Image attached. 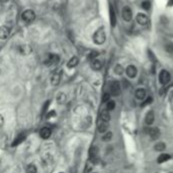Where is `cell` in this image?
<instances>
[{"label":"cell","mask_w":173,"mask_h":173,"mask_svg":"<svg viewBox=\"0 0 173 173\" xmlns=\"http://www.w3.org/2000/svg\"><path fill=\"white\" fill-rule=\"evenodd\" d=\"M106 40V34L103 28H99L93 34V42L96 45H102Z\"/></svg>","instance_id":"6da1fadb"},{"label":"cell","mask_w":173,"mask_h":173,"mask_svg":"<svg viewBox=\"0 0 173 173\" xmlns=\"http://www.w3.org/2000/svg\"><path fill=\"white\" fill-rule=\"evenodd\" d=\"M34 18H36V13H34V11L31 10V9L24 10L21 14V19L25 22L34 21Z\"/></svg>","instance_id":"7a4b0ae2"},{"label":"cell","mask_w":173,"mask_h":173,"mask_svg":"<svg viewBox=\"0 0 173 173\" xmlns=\"http://www.w3.org/2000/svg\"><path fill=\"white\" fill-rule=\"evenodd\" d=\"M171 80V75L167 70H162L159 73V81L162 85L168 84Z\"/></svg>","instance_id":"3957f363"},{"label":"cell","mask_w":173,"mask_h":173,"mask_svg":"<svg viewBox=\"0 0 173 173\" xmlns=\"http://www.w3.org/2000/svg\"><path fill=\"white\" fill-rule=\"evenodd\" d=\"M59 56L58 55H56V54H49L48 56H47V58H46V60H45V65L46 66H53V65H55V64H57L58 62H59Z\"/></svg>","instance_id":"277c9868"},{"label":"cell","mask_w":173,"mask_h":173,"mask_svg":"<svg viewBox=\"0 0 173 173\" xmlns=\"http://www.w3.org/2000/svg\"><path fill=\"white\" fill-rule=\"evenodd\" d=\"M109 91L114 96H117L120 93V84L119 81H111L109 85Z\"/></svg>","instance_id":"5b68a950"},{"label":"cell","mask_w":173,"mask_h":173,"mask_svg":"<svg viewBox=\"0 0 173 173\" xmlns=\"http://www.w3.org/2000/svg\"><path fill=\"white\" fill-rule=\"evenodd\" d=\"M122 16L123 18V21H131L132 18H133V12H132V9L130 8L129 6H125L123 8V11H122Z\"/></svg>","instance_id":"8992f818"},{"label":"cell","mask_w":173,"mask_h":173,"mask_svg":"<svg viewBox=\"0 0 173 173\" xmlns=\"http://www.w3.org/2000/svg\"><path fill=\"white\" fill-rule=\"evenodd\" d=\"M126 73L130 77V78H135L138 74V70L136 68V66L134 65H129L126 69Z\"/></svg>","instance_id":"52a82bcc"},{"label":"cell","mask_w":173,"mask_h":173,"mask_svg":"<svg viewBox=\"0 0 173 173\" xmlns=\"http://www.w3.org/2000/svg\"><path fill=\"white\" fill-rule=\"evenodd\" d=\"M136 21L139 24L141 25H146L148 24L149 19H148V16L144 13H138L137 16H136Z\"/></svg>","instance_id":"ba28073f"},{"label":"cell","mask_w":173,"mask_h":173,"mask_svg":"<svg viewBox=\"0 0 173 173\" xmlns=\"http://www.w3.org/2000/svg\"><path fill=\"white\" fill-rule=\"evenodd\" d=\"M149 136L153 141L158 140L160 137V130L158 128H151L149 130Z\"/></svg>","instance_id":"9c48e42d"},{"label":"cell","mask_w":173,"mask_h":173,"mask_svg":"<svg viewBox=\"0 0 173 173\" xmlns=\"http://www.w3.org/2000/svg\"><path fill=\"white\" fill-rule=\"evenodd\" d=\"M155 120V114L153 111H149L148 112H147L146 117H145V123L146 125L148 126H151L153 123H154Z\"/></svg>","instance_id":"30bf717a"},{"label":"cell","mask_w":173,"mask_h":173,"mask_svg":"<svg viewBox=\"0 0 173 173\" xmlns=\"http://www.w3.org/2000/svg\"><path fill=\"white\" fill-rule=\"evenodd\" d=\"M61 75H62V73L60 71L59 72H56V73L53 74V76H52V78H51L52 85L56 86V85L59 84L60 81H61Z\"/></svg>","instance_id":"8fae6325"},{"label":"cell","mask_w":173,"mask_h":173,"mask_svg":"<svg viewBox=\"0 0 173 173\" xmlns=\"http://www.w3.org/2000/svg\"><path fill=\"white\" fill-rule=\"evenodd\" d=\"M9 36V28L5 25L0 27V40H6Z\"/></svg>","instance_id":"7c38bea8"},{"label":"cell","mask_w":173,"mask_h":173,"mask_svg":"<svg viewBox=\"0 0 173 173\" xmlns=\"http://www.w3.org/2000/svg\"><path fill=\"white\" fill-rule=\"evenodd\" d=\"M109 21H111V27H115V24H117V15H115L114 7L111 5L109 6Z\"/></svg>","instance_id":"4fadbf2b"},{"label":"cell","mask_w":173,"mask_h":173,"mask_svg":"<svg viewBox=\"0 0 173 173\" xmlns=\"http://www.w3.org/2000/svg\"><path fill=\"white\" fill-rule=\"evenodd\" d=\"M18 52L21 53V55H30L33 50H31V48L28 45H21L18 47Z\"/></svg>","instance_id":"5bb4252c"},{"label":"cell","mask_w":173,"mask_h":173,"mask_svg":"<svg viewBox=\"0 0 173 173\" xmlns=\"http://www.w3.org/2000/svg\"><path fill=\"white\" fill-rule=\"evenodd\" d=\"M146 94L147 92L144 88H138L136 92H135V96H136V98H138L139 100H144L146 98Z\"/></svg>","instance_id":"9a60e30c"},{"label":"cell","mask_w":173,"mask_h":173,"mask_svg":"<svg viewBox=\"0 0 173 173\" xmlns=\"http://www.w3.org/2000/svg\"><path fill=\"white\" fill-rule=\"evenodd\" d=\"M51 134H52V131L51 129L47 128V127H45V128H43L41 131H40V136L43 139H49V138L51 137Z\"/></svg>","instance_id":"2e32d148"},{"label":"cell","mask_w":173,"mask_h":173,"mask_svg":"<svg viewBox=\"0 0 173 173\" xmlns=\"http://www.w3.org/2000/svg\"><path fill=\"white\" fill-rule=\"evenodd\" d=\"M97 129H98V132L100 133V134H104V133L107 132L108 123L106 122H103V120H100L99 123H98V127H97Z\"/></svg>","instance_id":"e0dca14e"},{"label":"cell","mask_w":173,"mask_h":173,"mask_svg":"<svg viewBox=\"0 0 173 173\" xmlns=\"http://www.w3.org/2000/svg\"><path fill=\"white\" fill-rule=\"evenodd\" d=\"M89 159H90L91 162H95L97 159V148L95 147H92V148L89 150Z\"/></svg>","instance_id":"ac0fdd59"},{"label":"cell","mask_w":173,"mask_h":173,"mask_svg":"<svg viewBox=\"0 0 173 173\" xmlns=\"http://www.w3.org/2000/svg\"><path fill=\"white\" fill-rule=\"evenodd\" d=\"M100 120H103V122H106L108 123L109 120H111V114H109V111L107 109H103L101 111V114H100Z\"/></svg>","instance_id":"d6986e66"},{"label":"cell","mask_w":173,"mask_h":173,"mask_svg":"<svg viewBox=\"0 0 173 173\" xmlns=\"http://www.w3.org/2000/svg\"><path fill=\"white\" fill-rule=\"evenodd\" d=\"M91 68L93 69V70H100V69L102 68V63L99 61V60H97V59H94V60H92L91 61Z\"/></svg>","instance_id":"ffe728a7"},{"label":"cell","mask_w":173,"mask_h":173,"mask_svg":"<svg viewBox=\"0 0 173 173\" xmlns=\"http://www.w3.org/2000/svg\"><path fill=\"white\" fill-rule=\"evenodd\" d=\"M78 63H79L78 58L73 57V58H71V59L69 60V62L67 63V67L68 68H74V67H76V66L78 65Z\"/></svg>","instance_id":"44dd1931"},{"label":"cell","mask_w":173,"mask_h":173,"mask_svg":"<svg viewBox=\"0 0 173 173\" xmlns=\"http://www.w3.org/2000/svg\"><path fill=\"white\" fill-rule=\"evenodd\" d=\"M171 159V156H170L169 154H161L159 157H158V159H157V162L158 163H164V162H166V161H168Z\"/></svg>","instance_id":"7402d4cb"},{"label":"cell","mask_w":173,"mask_h":173,"mask_svg":"<svg viewBox=\"0 0 173 173\" xmlns=\"http://www.w3.org/2000/svg\"><path fill=\"white\" fill-rule=\"evenodd\" d=\"M24 140H25V135H19V136L13 141L12 146L15 147V146H17V145H19V144H21Z\"/></svg>","instance_id":"603a6c76"},{"label":"cell","mask_w":173,"mask_h":173,"mask_svg":"<svg viewBox=\"0 0 173 173\" xmlns=\"http://www.w3.org/2000/svg\"><path fill=\"white\" fill-rule=\"evenodd\" d=\"M57 101L60 103V104H63V103L66 102V95L62 92H60L59 94L57 95Z\"/></svg>","instance_id":"cb8c5ba5"},{"label":"cell","mask_w":173,"mask_h":173,"mask_svg":"<svg viewBox=\"0 0 173 173\" xmlns=\"http://www.w3.org/2000/svg\"><path fill=\"white\" fill-rule=\"evenodd\" d=\"M154 149L156 150V151H163V150L166 149V145H165V143H163V142H158L156 145H155Z\"/></svg>","instance_id":"d4e9b609"},{"label":"cell","mask_w":173,"mask_h":173,"mask_svg":"<svg viewBox=\"0 0 173 173\" xmlns=\"http://www.w3.org/2000/svg\"><path fill=\"white\" fill-rule=\"evenodd\" d=\"M27 173H37V169L36 165H34V164H30V165H27Z\"/></svg>","instance_id":"484cf974"},{"label":"cell","mask_w":173,"mask_h":173,"mask_svg":"<svg viewBox=\"0 0 173 173\" xmlns=\"http://www.w3.org/2000/svg\"><path fill=\"white\" fill-rule=\"evenodd\" d=\"M114 107H115V102L114 101V100L109 99L107 103H106V109H107L108 111H114Z\"/></svg>","instance_id":"4316f807"},{"label":"cell","mask_w":173,"mask_h":173,"mask_svg":"<svg viewBox=\"0 0 173 173\" xmlns=\"http://www.w3.org/2000/svg\"><path fill=\"white\" fill-rule=\"evenodd\" d=\"M112 138V133L111 132H106L103 134L102 136V141H104V142H108V141H111Z\"/></svg>","instance_id":"83f0119b"},{"label":"cell","mask_w":173,"mask_h":173,"mask_svg":"<svg viewBox=\"0 0 173 173\" xmlns=\"http://www.w3.org/2000/svg\"><path fill=\"white\" fill-rule=\"evenodd\" d=\"M164 48H165V51L168 52L169 54H173V43H167L164 46Z\"/></svg>","instance_id":"f1b7e54d"},{"label":"cell","mask_w":173,"mask_h":173,"mask_svg":"<svg viewBox=\"0 0 173 173\" xmlns=\"http://www.w3.org/2000/svg\"><path fill=\"white\" fill-rule=\"evenodd\" d=\"M123 68L120 65H117L115 66V68H114V72H115V74H117V75H122L123 73Z\"/></svg>","instance_id":"f546056e"},{"label":"cell","mask_w":173,"mask_h":173,"mask_svg":"<svg viewBox=\"0 0 173 173\" xmlns=\"http://www.w3.org/2000/svg\"><path fill=\"white\" fill-rule=\"evenodd\" d=\"M142 7L144 8V9L149 10L150 7H151V3H150V1H144V2H142Z\"/></svg>","instance_id":"4dcf8cb0"},{"label":"cell","mask_w":173,"mask_h":173,"mask_svg":"<svg viewBox=\"0 0 173 173\" xmlns=\"http://www.w3.org/2000/svg\"><path fill=\"white\" fill-rule=\"evenodd\" d=\"M152 101H153V97H151V96L147 97V99L145 100V101H143V103H142V106H146V105H148V104H150V103H152Z\"/></svg>","instance_id":"1f68e13d"},{"label":"cell","mask_w":173,"mask_h":173,"mask_svg":"<svg viewBox=\"0 0 173 173\" xmlns=\"http://www.w3.org/2000/svg\"><path fill=\"white\" fill-rule=\"evenodd\" d=\"M109 98H111V94L109 93H104L103 94V96H102V101L103 102H107Z\"/></svg>","instance_id":"d6a6232c"},{"label":"cell","mask_w":173,"mask_h":173,"mask_svg":"<svg viewBox=\"0 0 173 173\" xmlns=\"http://www.w3.org/2000/svg\"><path fill=\"white\" fill-rule=\"evenodd\" d=\"M97 55H98V53H96V52H92V53L88 56V58H89L90 60H94L95 58L97 57Z\"/></svg>","instance_id":"836d02e7"},{"label":"cell","mask_w":173,"mask_h":173,"mask_svg":"<svg viewBox=\"0 0 173 173\" xmlns=\"http://www.w3.org/2000/svg\"><path fill=\"white\" fill-rule=\"evenodd\" d=\"M3 123H4V120H3V117H2V115L0 114V128H1L2 125H3Z\"/></svg>","instance_id":"e575fe53"},{"label":"cell","mask_w":173,"mask_h":173,"mask_svg":"<svg viewBox=\"0 0 173 173\" xmlns=\"http://www.w3.org/2000/svg\"><path fill=\"white\" fill-rule=\"evenodd\" d=\"M173 5V0H169V2H168V6H172Z\"/></svg>","instance_id":"d590c367"},{"label":"cell","mask_w":173,"mask_h":173,"mask_svg":"<svg viewBox=\"0 0 173 173\" xmlns=\"http://www.w3.org/2000/svg\"><path fill=\"white\" fill-rule=\"evenodd\" d=\"M0 1H1V2H3V3H5V2H7L8 0H0Z\"/></svg>","instance_id":"8d00e7d4"},{"label":"cell","mask_w":173,"mask_h":173,"mask_svg":"<svg viewBox=\"0 0 173 173\" xmlns=\"http://www.w3.org/2000/svg\"><path fill=\"white\" fill-rule=\"evenodd\" d=\"M169 173H173V172H169Z\"/></svg>","instance_id":"74e56055"},{"label":"cell","mask_w":173,"mask_h":173,"mask_svg":"<svg viewBox=\"0 0 173 173\" xmlns=\"http://www.w3.org/2000/svg\"><path fill=\"white\" fill-rule=\"evenodd\" d=\"M60 173H63V172H60Z\"/></svg>","instance_id":"f35d334b"}]
</instances>
